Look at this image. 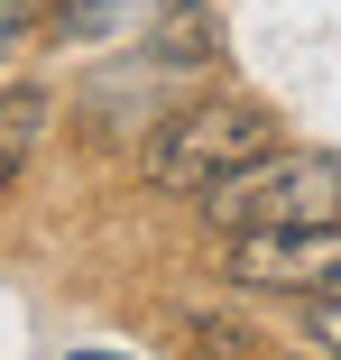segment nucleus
I'll return each mask as SVG.
<instances>
[{"label": "nucleus", "instance_id": "7ed1b4c3", "mask_svg": "<svg viewBox=\"0 0 341 360\" xmlns=\"http://www.w3.org/2000/svg\"><path fill=\"white\" fill-rule=\"evenodd\" d=\"M222 277L249 296H323V286H341V222L332 231H240L222 240Z\"/></svg>", "mask_w": 341, "mask_h": 360}, {"label": "nucleus", "instance_id": "39448f33", "mask_svg": "<svg viewBox=\"0 0 341 360\" xmlns=\"http://www.w3.org/2000/svg\"><path fill=\"white\" fill-rule=\"evenodd\" d=\"M148 65H222V19L213 0H157V19L139 28Z\"/></svg>", "mask_w": 341, "mask_h": 360}, {"label": "nucleus", "instance_id": "0eeeda50", "mask_svg": "<svg viewBox=\"0 0 341 360\" xmlns=\"http://www.w3.org/2000/svg\"><path fill=\"white\" fill-rule=\"evenodd\" d=\"M305 360H323V351H305Z\"/></svg>", "mask_w": 341, "mask_h": 360}, {"label": "nucleus", "instance_id": "20e7f679", "mask_svg": "<svg viewBox=\"0 0 341 360\" xmlns=\"http://www.w3.org/2000/svg\"><path fill=\"white\" fill-rule=\"evenodd\" d=\"M46 129H55V93L46 84H0V194H19V176L37 167V148H46Z\"/></svg>", "mask_w": 341, "mask_h": 360}, {"label": "nucleus", "instance_id": "f03ea898", "mask_svg": "<svg viewBox=\"0 0 341 360\" xmlns=\"http://www.w3.org/2000/svg\"><path fill=\"white\" fill-rule=\"evenodd\" d=\"M194 212L222 240H240V231H332L341 222V148H277V158L222 176Z\"/></svg>", "mask_w": 341, "mask_h": 360}, {"label": "nucleus", "instance_id": "423d86ee", "mask_svg": "<svg viewBox=\"0 0 341 360\" xmlns=\"http://www.w3.org/2000/svg\"><path fill=\"white\" fill-rule=\"evenodd\" d=\"M295 333H305V351L341 360V286H323V296H295Z\"/></svg>", "mask_w": 341, "mask_h": 360}, {"label": "nucleus", "instance_id": "f257e3e1", "mask_svg": "<svg viewBox=\"0 0 341 360\" xmlns=\"http://www.w3.org/2000/svg\"><path fill=\"white\" fill-rule=\"evenodd\" d=\"M277 148H286V120L267 111L258 93H203V102H185V111L157 120V139L139 148V176H148V194L203 203L222 176L277 158Z\"/></svg>", "mask_w": 341, "mask_h": 360}]
</instances>
